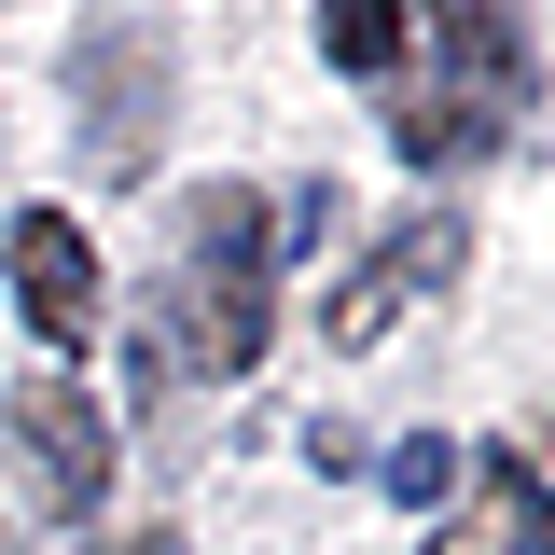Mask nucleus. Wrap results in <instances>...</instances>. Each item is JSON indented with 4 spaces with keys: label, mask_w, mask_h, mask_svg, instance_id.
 Segmentation results:
<instances>
[{
    "label": "nucleus",
    "mask_w": 555,
    "mask_h": 555,
    "mask_svg": "<svg viewBox=\"0 0 555 555\" xmlns=\"http://www.w3.org/2000/svg\"><path fill=\"white\" fill-rule=\"evenodd\" d=\"M278 334V208L250 181H195L153 278V375H250Z\"/></svg>",
    "instance_id": "1"
},
{
    "label": "nucleus",
    "mask_w": 555,
    "mask_h": 555,
    "mask_svg": "<svg viewBox=\"0 0 555 555\" xmlns=\"http://www.w3.org/2000/svg\"><path fill=\"white\" fill-rule=\"evenodd\" d=\"M83 167H98V181H139V167H153V139H167V42H153V28H98V42H83Z\"/></svg>",
    "instance_id": "2"
},
{
    "label": "nucleus",
    "mask_w": 555,
    "mask_h": 555,
    "mask_svg": "<svg viewBox=\"0 0 555 555\" xmlns=\"http://www.w3.org/2000/svg\"><path fill=\"white\" fill-rule=\"evenodd\" d=\"M0 430H14L42 514H98V500H112V416L83 403V375H28V389L0 403Z\"/></svg>",
    "instance_id": "3"
},
{
    "label": "nucleus",
    "mask_w": 555,
    "mask_h": 555,
    "mask_svg": "<svg viewBox=\"0 0 555 555\" xmlns=\"http://www.w3.org/2000/svg\"><path fill=\"white\" fill-rule=\"evenodd\" d=\"M459 250H473L459 222H389V236H375V250L334 278L320 334H334V347H389V320H403L416 292H444V278H459Z\"/></svg>",
    "instance_id": "4"
},
{
    "label": "nucleus",
    "mask_w": 555,
    "mask_h": 555,
    "mask_svg": "<svg viewBox=\"0 0 555 555\" xmlns=\"http://www.w3.org/2000/svg\"><path fill=\"white\" fill-rule=\"evenodd\" d=\"M430 28H444V98H473V112H528V83H542V42H528V0H430Z\"/></svg>",
    "instance_id": "5"
},
{
    "label": "nucleus",
    "mask_w": 555,
    "mask_h": 555,
    "mask_svg": "<svg viewBox=\"0 0 555 555\" xmlns=\"http://www.w3.org/2000/svg\"><path fill=\"white\" fill-rule=\"evenodd\" d=\"M0 250H14V306H28L42 347H83V334H98V250H83L69 208H14Z\"/></svg>",
    "instance_id": "6"
},
{
    "label": "nucleus",
    "mask_w": 555,
    "mask_h": 555,
    "mask_svg": "<svg viewBox=\"0 0 555 555\" xmlns=\"http://www.w3.org/2000/svg\"><path fill=\"white\" fill-rule=\"evenodd\" d=\"M430 555H555V500H542V473H528V444H486L473 459V514Z\"/></svg>",
    "instance_id": "7"
},
{
    "label": "nucleus",
    "mask_w": 555,
    "mask_h": 555,
    "mask_svg": "<svg viewBox=\"0 0 555 555\" xmlns=\"http://www.w3.org/2000/svg\"><path fill=\"white\" fill-rule=\"evenodd\" d=\"M389 139H403V167H473V153H500L514 126H500V112H473V98H416Z\"/></svg>",
    "instance_id": "8"
},
{
    "label": "nucleus",
    "mask_w": 555,
    "mask_h": 555,
    "mask_svg": "<svg viewBox=\"0 0 555 555\" xmlns=\"http://www.w3.org/2000/svg\"><path fill=\"white\" fill-rule=\"evenodd\" d=\"M403 28H416V0H320V56L334 69H403Z\"/></svg>",
    "instance_id": "9"
},
{
    "label": "nucleus",
    "mask_w": 555,
    "mask_h": 555,
    "mask_svg": "<svg viewBox=\"0 0 555 555\" xmlns=\"http://www.w3.org/2000/svg\"><path fill=\"white\" fill-rule=\"evenodd\" d=\"M444 473H459L444 444H403V459H389V500H444Z\"/></svg>",
    "instance_id": "10"
},
{
    "label": "nucleus",
    "mask_w": 555,
    "mask_h": 555,
    "mask_svg": "<svg viewBox=\"0 0 555 555\" xmlns=\"http://www.w3.org/2000/svg\"><path fill=\"white\" fill-rule=\"evenodd\" d=\"M98 555H181V528H126V542H98Z\"/></svg>",
    "instance_id": "11"
}]
</instances>
